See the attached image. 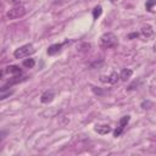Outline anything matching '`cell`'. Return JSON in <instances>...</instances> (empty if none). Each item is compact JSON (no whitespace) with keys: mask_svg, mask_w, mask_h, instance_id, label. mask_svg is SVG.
Returning a JSON list of instances; mask_svg holds the SVG:
<instances>
[{"mask_svg":"<svg viewBox=\"0 0 156 156\" xmlns=\"http://www.w3.org/2000/svg\"><path fill=\"white\" fill-rule=\"evenodd\" d=\"M117 45V37L111 33V32H107V33H104L101 37H100V41H99V46L101 49H111V48H115Z\"/></svg>","mask_w":156,"mask_h":156,"instance_id":"1","label":"cell"},{"mask_svg":"<svg viewBox=\"0 0 156 156\" xmlns=\"http://www.w3.org/2000/svg\"><path fill=\"white\" fill-rule=\"evenodd\" d=\"M35 52V49L32 44H26V45H22L20 48H17L15 51H13V56L16 58H23V57H27L29 56L30 54Z\"/></svg>","mask_w":156,"mask_h":156,"instance_id":"2","label":"cell"},{"mask_svg":"<svg viewBox=\"0 0 156 156\" xmlns=\"http://www.w3.org/2000/svg\"><path fill=\"white\" fill-rule=\"evenodd\" d=\"M26 15V7L22 6V5H16L13 6L11 10L7 11L6 13V17L9 20H17V18H21Z\"/></svg>","mask_w":156,"mask_h":156,"instance_id":"3","label":"cell"},{"mask_svg":"<svg viewBox=\"0 0 156 156\" xmlns=\"http://www.w3.org/2000/svg\"><path fill=\"white\" fill-rule=\"evenodd\" d=\"M129 121H130V116H129V115L122 116V117L119 118L118 124H117V128H116L115 132H113V136H115V138L119 136V135L123 133V130H124V128L127 127V124L129 123Z\"/></svg>","mask_w":156,"mask_h":156,"instance_id":"4","label":"cell"},{"mask_svg":"<svg viewBox=\"0 0 156 156\" xmlns=\"http://www.w3.org/2000/svg\"><path fill=\"white\" fill-rule=\"evenodd\" d=\"M69 43H71L69 40H66L65 43H57V44H52V45H50V46L48 48V55L52 56V55L58 54V52L62 50V48H63L66 44H69Z\"/></svg>","mask_w":156,"mask_h":156,"instance_id":"5","label":"cell"},{"mask_svg":"<svg viewBox=\"0 0 156 156\" xmlns=\"http://www.w3.org/2000/svg\"><path fill=\"white\" fill-rule=\"evenodd\" d=\"M119 79H121L119 73H117V72H112L110 76H101L100 77V80L102 83H108V84H116Z\"/></svg>","mask_w":156,"mask_h":156,"instance_id":"6","label":"cell"},{"mask_svg":"<svg viewBox=\"0 0 156 156\" xmlns=\"http://www.w3.org/2000/svg\"><path fill=\"white\" fill-rule=\"evenodd\" d=\"M54 98H55V91H54L52 89L45 90V91L41 94V96H40V101H41L43 104H49V102H51V101L54 100Z\"/></svg>","mask_w":156,"mask_h":156,"instance_id":"7","label":"cell"},{"mask_svg":"<svg viewBox=\"0 0 156 156\" xmlns=\"http://www.w3.org/2000/svg\"><path fill=\"white\" fill-rule=\"evenodd\" d=\"M140 34H141L145 39H150V38L154 35V29H152V27H151L150 24H146V26H144V27L141 28Z\"/></svg>","mask_w":156,"mask_h":156,"instance_id":"8","label":"cell"},{"mask_svg":"<svg viewBox=\"0 0 156 156\" xmlns=\"http://www.w3.org/2000/svg\"><path fill=\"white\" fill-rule=\"evenodd\" d=\"M95 132L101 134V135H105V134H108L111 132V127L108 124H96L95 126Z\"/></svg>","mask_w":156,"mask_h":156,"instance_id":"9","label":"cell"},{"mask_svg":"<svg viewBox=\"0 0 156 156\" xmlns=\"http://www.w3.org/2000/svg\"><path fill=\"white\" fill-rule=\"evenodd\" d=\"M5 72L9 73V74H12V76L22 74V69H21L18 66H15V65H12V66H7V67L5 68Z\"/></svg>","mask_w":156,"mask_h":156,"instance_id":"10","label":"cell"},{"mask_svg":"<svg viewBox=\"0 0 156 156\" xmlns=\"http://www.w3.org/2000/svg\"><path fill=\"white\" fill-rule=\"evenodd\" d=\"M132 76H133V71H132L130 68H123V69L121 71V73H119V78H121V80H123V82H127Z\"/></svg>","mask_w":156,"mask_h":156,"instance_id":"11","label":"cell"},{"mask_svg":"<svg viewBox=\"0 0 156 156\" xmlns=\"http://www.w3.org/2000/svg\"><path fill=\"white\" fill-rule=\"evenodd\" d=\"M101 13H102V7H101L100 5L95 6L94 10H93V18H94V21H96V20L101 16Z\"/></svg>","mask_w":156,"mask_h":156,"instance_id":"12","label":"cell"},{"mask_svg":"<svg viewBox=\"0 0 156 156\" xmlns=\"http://www.w3.org/2000/svg\"><path fill=\"white\" fill-rule=\"evenodd\" d=\"M34 65H35V60L34 58H26L24 61H23V66L24 67H27V68H33L34 67Z\"/></svg>","mask_w":156,"mask_h":156,"instance_id":"13","label":"cell"},{"mask_svg":"<svg viewBox=\"0 0 156 156\" xmlns=\"http://www.w3.org/2000/svg\"><path fill=\"white\" fill-rule=\"evenodd\" d=\"M154 5H156V0H146V4H145L146 11H151V9H152Z\"/></svg>","mask_w":156,"mask_h":156,"instance_id":"14","label":"cell"},{"mask_svg":"<svg viewBox=\"0 0 156 156\" xmlns=\"http://www.w3.org/2000/svg\"><path fill=\"white\" fill-rule=\"evenodd\" d=\"M139 34H140V33H138V32H134V33H130V34H128V37H127V39H133V38H138V37H139Z\"/></svg>","mask_w":156,"mask_h":156,"instance_id":"15","label":"cell"},{"mask_svg":"<svg viewBox=\"0 0 156 156\" xmlns=\"http://www.w3.org/2000/svg\"><path fill=\"white\" fill-rule=\"evenodd\" d=\"M139 85V82H136V80H134L129 87H128V90H133V89H135L134 87H138Z\"/></svg>","mask_w":156,"mask_h":156,"instance_id":"16","label":"cell"},{"mask_svg":"<svg viewBox=\"0 0 156 156\" xmlns=\"http://www.w3.org/2000/svg\"><path fill=\"white\" fill-rule=\"evenodd\" d=\"M91 89H93V91H94V93H95V94H96V95H102V94H104V91H102V90H101V89H99V88H98V89H96V88H95V87H93V88H91Z\"/></svg>","mask_w":156,"mask_h":156,"instance_id":"17","label":"cell"},{"mask_svg":"<svg viewBox=\"0 0 156 156\" xmlns=\"http://www.w3.org/2000/svg\"><path fill=\"white\" fill-rule=\"evenodd\" d=\"M110 1H111V2H116L117 0H110Z\"/></svg>","mask_w":156,"mask_h":156,"instance_id":"18","label":"cell"}]
</instances>
